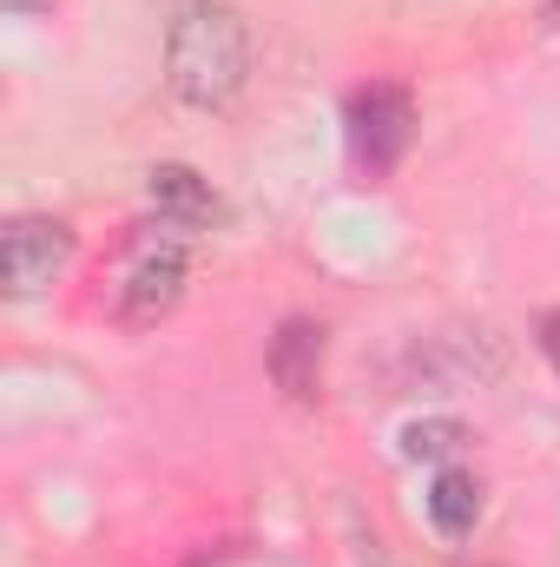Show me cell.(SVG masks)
Segmentation results:
<instances>
[{"label": "cell", "instance_id": "9c48e42d", "mask_svg": "<svg viewBox=\"0 0 560 567\" xmlns=\"http://www.w3.org/2000/svg\"><path fill=\"white\" fill-rule=\"evenodd\" d=\"M535 337H541V357L554 363V377H560V310H548V317L535 323Z\"/></svg>", "mask_w": 560, "mask_h": 567}, {"label": "cell", "instance_id": "7a4b0ae2", "mask_svg": "<svg viewBox=\"0 0 560 567\" xmlns=\"http://www.w3.org/2000/svg\"><path fill=\"white\" fill-rule=\"evenodd\" d=\"M191 238H198V231H185V225H172V218L133 225V231L120 238L113 265L100 271L106 310H113L120 323H133V330L172 317V303L185 297V271H191Z\"/></svg>", "mask_w": 560, "mask_h": 567}, {"label": "cell", "instance_id": "3957f363", "mask_svg": "<svg viewBox=\"0 0 560 567\" xmlns=\"http://www.w3.org/2000/svg\"><path fill=\"white\" fill-rule=\"evenodd\" d=\"M343 126H350V158H356L370 178H390V172L403 165L409 140H416V100H409L403 86H390V80L356 86Z\"/></svg>", "mask_w": 560, "mask_h": 567}, {"label": "cell", "instance_id": "52a82bcc", "mask_svg": "<svg viewBox=\"0 0 560 567\" xmlns=\"http://www.w3.org/2000/svg\"><path fill=\"white\" fill-rule=\"evenodd\" d=\"M428 522H435L448 542L475 535V522H481V482H475L468 468H442V475L428 482Z\"/></svg>", "mask_w": 560, "mask_h": 567}, {"label": "cell", "instance_id": "8fae6325", "mask_svg": "<svg viewBox=\"0 0 560 567\" xmlns=\"http://www.w3.org/2000/svg\"><path fill=\"white\" fill-rule=\"evenodd\" d=\"M548 13H560V0H548Z\"/></svg>", "mask_w": 560, "mask_h": 567}, {"label": "cell", "instance_id": "5b68a950", "mask_svg": "<svg viewBox=\"0 0 560 567\" xmlns=\"http://www.w3.org/2000/svg\"><path fill=\"white\" fill-rule=\"evenodd\" d=\"M271 377L290 403H317L323 396V323L290 317L271 337Z\"/></svg>", "mask_w": 560, "mask_h": 567}, {"label": "cell", "instance_id": "277c9868", "mask_svg": "<svg viewBox=\"0 0 560 567\" xmlns=\"http://www.w3.org/2000/svg\"><path fill=\"white\" fill-rule=\"evenodd\" d=\"M73 258V231L60 218H13L7 238H0V278L7 297H40L46 284L66 271Z\"/></svg>", "mask_w": 560, "mask_h": 567}, {"label": "cell", "instance_id": "8992f818", "mask_svg": "<svg viewBox=\"0 0 560 567\" xmlns=\"http://www.w3.org/2000/svg\"><path fill=\"white\" fill-rule=\"evenodd\" d=\"M145 198H152V212H158V218H172V225H185V231H211V225L225 218V205H218L211 178H198L191 165H152Z\"/></svg>", "mask_w": 560, "mask_h": 567}, {"label": "cell", "instance_id": "ba28073f", "mask_svg": "<svg viewBox=\"0 0 560 567\" xmlns=\"http://www.w3.org/2000/svg\"><path fill=\"white\" fill-rule=\"evenodd\" d=\"M462 442H468V429L455 423V416H422V423L403 429V455L409 462H455Z\"/></svg>", "mask_w": 560, "mask_h": 567}, {"label": "cell", "instance_id": "30bf717a", "mask_svg": "<svg viewBox=\"0 0 560 567\" xmlns=\"http://www.w3.org/2000/svg\"><path fill=\"white\" fill-rule=\"evenodd\" d=\"M0 7H7V13H46L53 0H0Z\"/></svg>", "mask_w": 560, "mask_h": 567}, {"label": "cell", "instance_id": "6da1fadb", "mask_svg": "<svg viewBox=\"0 0 560 567\" xmlns=\"http://www.w3.org/2000/svg\"><path fill=\"white\" fill-rule=\"evenodd\" d=\"M245 73H251V27H245L238 0H172L165 86L185 106L218 113L245 93Z\"/></svg>", "mask_w": 560, "mask_h": 567}]
</instances>
